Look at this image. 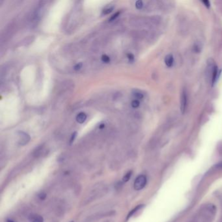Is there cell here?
Returning a JSON list of instances; mask_svg holds the SVG:
<instances>
[{
    "label": "cell",
    "mask_w": 222,
    "mask_h": 222,
    "mask_svg": "<svg viewBox=\"0 0 222 222\" xmlns=\"http://www.w3.org/2000/svg\"><path fill=\"white\" fill-rule=\"evenodd\" d=\"M147 177L143 175L138 176L134 181V188L136 190H142L147 184Z\"/></svg>",
    "instance_id": "1"
},
{
    "label": "cell",
    "mask_w": 222,
    "mask_h": 222,
    "mask_svg": "<svg viewBox=\"0 0 222 222\" xmlns=\"http://www.w3.org/2000/svg\"><path fill=\"white\" fill-rule=\"evenodd\" d=\"M187 104H188V96H187V93L185 89H183V91L180 96V111L181 113L184 114L186 110Z\"/></svg>",
    "instance_id": "2"
},
{
    "label": "cell",
    "mask_w": 222,
    "mask_h": 222,
    "mask_svg": "<svg viewBox=\"0 0 222 222\" xmlns=\"http://www.w3.org/2000/svg\"><path fill=\"white\" fill-rule=\"evenodd\" d=\"M221 72V70H218V67L216 65H214L212 68V78H211V84L212 86H214V85L216 84V81H218L220 74Z\"/></svg>",
    "instance_id": "3"
},
{
    "label": "cell",
    "mask_w": 222,
    "mask_h": 222,
    "mask_svg": "<svg viewBox=\"0 0 222 222\" xmlns=\"http://www.w3.org/2000/svg\"><path fill=\"white\" fill-rule=\"evenodd\" d=\"M30 140V136L24 132H20L18 133V142L21 145H26Z\"/></svg>",
    "instance_id": "4"
},
{
    "label": "cell",
    "mask_w": 222,
    "mask_h": 222,
    "mask_svg": "<svg viewBox=\"0 0 222 222\" xmlns=\"http://www.w3.org/2000/svg\"><path fill=\"white\" fill-rule=\"evenodd\" d=\"M173 61H174V59H173V56L171 54H168L166 55L165 58V59H164L165 64L168 67H172V65L173 64Z\"/></svg>",
    "instance_id": "5"
},
{
    "label": "cell",
    "mask_w": 222,
    "mask_h": 222,
    "mask_svg": "<svg viewBox=\"0 0 222 222\" xmlns=\"http://www.w3.org/2000/svg\"><path fill=\"white\" fill-rule=\"evenodd\" d=\"M31 222H44L43 218L38 214H33L30 217Z\"/></svg>",
    "instance_id": "6"
},
{
    "label": "cell",
    "mask_w": 222,
    "mask_h": 222,
    "mask_svg": "<svg viewBox=\"0 0 222 222\" xmlns=\"http://www.w3.org/2000/svg\"><path fill=\"white\" fill-rule=\"evenodd\" d=\"M87 119V115L84 112H81L79 114H78V115L76 116V121L78 123H83L86 121Z\"/></svg>",
    "instance_id": "7"
},
{
    "label": "cell",
    "mask_w": 222,
    "mask_h": 222,
    "mask_svg": "<svg viewBox=\"0 0 222 222\" xmlns=\"http://www.w3.org/2000/svg\"><path fill=\"white\" fill-rule=\"evenodd\" d=\"M193 50L196 53H199L200 51L201 50V46L200 44L199 43H196L194 44Z\"/></svg>",
    "instance_id": "8"
},
{
    "label": "cell",
    "mask_w": 222,
    "mask_h": 222,
    "mask_svg": "<svg viewBox=\"0 0 222 222\" xmlns=\"http://www.w3.org/2000/svg\"><path fill=\"white\" fill-rule=\"evenodd\" d=\"M134 97L136 99H139V100L142 99L143 98V95L141 93L139 92V91L135 92L134 93Z\"/></svg>",
    "instance_id": "9"
},
{
    "label": "cell",
    "mask_w": 222,
    "mask_h": 222,
    "mask_svg": "<svg viewBox=\"0 0 222 222\" xmlns=\"http://www.w3.org/2000/svg\"><path fill=\"white\" fill-rule=\"evenodd\" d=\"M102 61L105 63H108L110 61V58L107 55H103L102 56Z\"/></svg>",
    "instance_id": "10"
},
{
    "label": "cell",
    "mask_w": 222,
    "mask_h": 222,
    "mask_svg": "<svg viewBox=\"0 0 222 222\" xmlns=\"http://www.w3.org/2000/svg\"><path fill=\"white\" fill-rule=\"evenodd\" d=\"M143 6V2L141 1V0H138V1H137V2H136V8H137V9H142Z\"/></svg>",
    "instance_id": "11"
},
{
    "label": "cell",
    "mask_w": 222,
    "mask_h": 222,
    "mask_svg": "<svg viewBox=\"0 0 222 222\" xmlns=\"http://www.w3.org/2000/svg\"><path fill=\"white\" fill-rule=\"evenodd\" d=\"M131 175H132V171H129L128 173H127V174L125 175V176H124V178H123V181L124 182L128 181V180L131 177Z\"/></svg>",
    "instance_id": "12"
},
{
    "label": "cell",
    "mask_w": 222,
    "mask_h": 222,
    "mask_svg": "<svg viewBox=\"0 0 222 222\" xmlns=\"http://www.w3.org/2000/svg\"><path fill=\"white\" fill-rule=\"evenodd\" d=\"M140 102H139V100H133L131 104H132V106L133 108H136L139 107V106H140Z\"/></svg>",
    "instance_id": "13"
},
{
    "label": "cell",
    "mask_w": 222,
    "mask_h": 222,
    "mask_svg": "<svg viewBox=\"0 0 222 222\" xmlns=\"http://www.w3.org/2000/svg\"><path fill=\"white\" fill-rule=\"evenodd\" d=\"M82 63H78L76 64L74 67V69L75 71H79L81 69V68L82 67Z\"/></svg>",
    "instance_id": "14"
},
{
    "label": "cell",
    "mask_w": 222,
    "mask_h": 222,
    "mask_svg": "<svg viewBox=\"0 0 222 222\" xmlns=\"http://www.w3.org/2000/svg\"><path fill=\"white\" fill-rule=\"evenodd\" d=\"M119 13H120L119 12H116L115 14H114V15H113L112 16H111L110 19L109 20V21L112 22V21H113V20H114L117 17H118V16L119 15Z\"/></svg>",
    "instance_id": "15"
},
{
    "label": "cell",
    "mask_w": 222,
    "mask_h": 222,
    "mask_svg": "<svg viewBox=\"0 0 222 222\" xmlns=\"http://www.w3.org/2000/svg\"><path fill=\"white\" fill-rule=\"evenodd\" d=\"M202 2L206 8L209 9L210 7V3L209 1H208V0H204V1H203Z\"/></svg>",
    "instance_id": "16"
},
{
    "label": "cell",
    "mask_w": 222,
    "mask_h": 222,
    "mask_svg": "<svg viewBox=\"0 0 222 222\" xmlns=\"http://www.w3.org/2000/svg\"><path fill=\"white\" fill-rule=\"evenodd\" d=\"M113 9V7H109L108 9H106L103 11V14H104V15H107V14H109V12H112Z\"/></svg>",
    "instance_id": "17"
},
{
    "label": "cell",
    "mask_w": 222,
    "mask_h": 222,
    "mask_svg": "<svg viewBox=\"0 0 222 222\" xmlns=\"http://www.w3.org/2000/svg\"><path fill=\"white\" fill-rule=\"evenodd\" d=\"M127 57H128V59H129V61H132L134 59V55L132 53H128L127 55Z\"/></svg>",
    "instance_id": "18"
},
{
    "label": "cell",
    "mask_w": 222,
    "mask_h": 222,
    "mask_svg": "<svg viewBox=\"0 0 222 222\" xmlns=\"http://www.w3.org/2000/svg\"><path fill=\"white\" fill-rule=\"evenodd\" d=\"M76 134H77V133H76V132L72 134V136H71V140H70V143H72L74 141V139H75V137H76Z\"/></svg>",
    "instance_id": "19"
},
{
    "label": "cell",
    "mask_w": 222,
    "mask_h": 222,
    "mask_svg": "<svg viewBox=\"0 0 222 222\" xmlns=\"http://www.w3.org/2000/svg\"><path fill=\"white\" fill-rule=\"evenodd\" d=\"M105 127V124H101L99 126V128H104Z\"/></svg>",
    "instance_id": "20"
},
{
    "label": "cell",
    "mask_w": 222,
    "mask_h": 222,
    "mask_svg": "<svg viewBox=\"0 0 222 222\" xmlns=\"http://www.w3.org/2000/svg\"><path fill=\"white\" fill-rule=\"evenodd\" d=\"M7 222H15V221H12V220H8L7 221Z\"/></svg>",
    "instance_id": "21"
},
{
    "label": "cell",
    "mask_w": 222,
    "mask_h": 222,
    "mask_svg": "<svg viewBox=\"0 0 222 222\" xmlns=\"http://www.w3.org/2000/svg\"><path fill=\"white\" fill-rule=\"evenodd\" d=\"M71 222H73V221H71Z\"/></svg>",
    "instance_id": "22"
}]
</instances>
